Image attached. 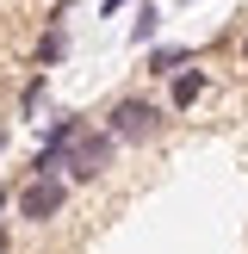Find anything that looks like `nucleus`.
Here are the masks:
<instances>
[{"label":"nucleus","instance_id":"obj_8","mask_svg":"<svg viewBox=\"0 0 248 254\" xmlns=\"http://www.w3.org/2000/svg\"><path fill=\"white\" fill-rule=\"evenodd\" d=\"M0 254H12V236H6V230H0Z\"/></svg>","mask_w":248,"mask_h":254},{"label":"nucleus","instance_id":"obj_2","mask_svg":"<svg viewBox=\"0 0 248 254\" xmlns=\"http://www.w3.org/2000/svg\"><path fill=\"white\" fill-rule=\"evenodd\" d=\"M12 205H19L25 223H50V217H62V205H68V180H25L19 192H12Z\"/></svg>","mask_w":248,"mask_h":254},{"label":"nucleus","instance_id":"obj_1","mask_svg":"<svg viewBox=\"0 0 248 254\" xmlns=\"http://www.w3.org/2000/svg\"><path fill=\"white\" fill-rule=\"evenodd\" d=\"M161 124H168V112L149 106V99H136V93L112 99V112H106V136L112 143H155Z\"/></svg>","mask_w":248,"mask_h":254},{"label":"nucleus","instance_id":"obj_7","mask_svg":"<svg viewBox=\"0 0 248 254\" xmlns=\"http://www.w3.org/2000/svg\"><path fill=\"white\" fill-rule=\"evenodd\" d=\"M99 12H106V19H112V12H124V0H106V6H99Z\"/></svg>","mask_w":248,"mask_h":254},{"label":"nucleus","instance_id":"obj_3","mask_svg":"<svg viewBox=\"0 0 248 254\" xmlns=\"http://www.w3.org/2000/svg\"><path fill=\"white\" fill-rule=\"evenodd\" d=\"M186 62H192V50H180V44H174V50H155V56H149V74H168V81H174Z\"/></svg>","mask_w":248,"mask_h":254},{"label":"nucleus","instance_id":"obj_9","mask_svg":"<svg viewBox=\"0 0 248 254\" xmlns=\"http://www.w3.org/2000/svg\"><path fill=\"white\" fill-rule=\"evenodd\" d=\"M0 211H6V186H0Z\"/></svg>","mask_w":248,"mask_h":254},{"label":"nucleus","instance_id":"obj_10","mask_svg":"<svg viewBox=\"0 0 248 254\" xmlns=\"http://www.w3.org/2000/svg\"><path fill=\"white\" fill-rule=\"evenodd\" d=\"M242 50H248V44H242Z\"/></svg>","mask_w":248,"mask_h":254},{"label":"nucleus","instance_id":"obj_5","mask_svg":"<svg viewBox=\"0 0 248 254\" xmlns=\"http://www.w3.org/2000/svg\"><path fill=\"white\" fill-rule=\"evenodd\" d=\"M37 62H62V31H56V25H50L44 44H37Z\"/></svg>","mask_w":248,"mask_h":254},{"label":"nucleus","instance_id":"obj_4","mask_svg":"<svg viewBox=\"0 0 248 254\" xmlns=\"http://www.w3.org/2000/svg\"><path fill=\"white\" fill-rule=\"evenodd\" d=\"M198 93H205V74H198V68H180V74H174V106H192Z\"/></svg>","mask_w":248,"mask_h":254},{"label":"nucleus","instance_id":"obj_6","mask_svg":"<svg viewBox=\"0 0 248 254\" xmlns=\"http://www.w3.org/2000/svg\"><path fill=\"white\" fill-rule=\"evenodd\" d=\"M155 25H161V12H155V6H143V12H136V37H143V44L155 37Z\"/></svg>","mask_w":248,"mask_h":254}]
</instances>
